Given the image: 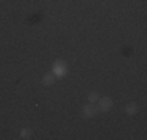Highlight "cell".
<instances>
[{
	"label": "cell",
	"mask_w": 147,
	"mask_h": 140,
	"mask_svg": "<svg viewBox=\"0 0 147 140\" xmlns=\"http://www.w3.org/2000/svg\"><path fill=\"white\" fill-rule=\"evenodd\" d=\"M52 73H53L57 78H63V76L67 75V64L64 61H57L52 67Z\"/></svg>",
	"instance_id": "obj_1"
},
{
	"label": "cell",
	"mask_w": 147,
	"mask_h": 140,
	"mask_svg": "<svg viewBox=\"0 0 147 140\" xmlns=\"http://www.w3.org/2000/svg\"><path fill=\"white\" fill-rule=\"evenodd\" d=\"M97 107H99V112H108L113 107V100H111L110 97H103V98H99V101H97Z\"/></svg>",
	"instance_id": "obj_2"
},
{
	"label": "cell",
	"mask_w": 147,
	"mask_h": 140,
	"mask_svg": "<svg viewBox=\"0 0 147 140\" xmlns=\"http://www.w3.org/2000/svg\"><path fill=\"white\" fill-rule=\"evenodd\" d=\"M97 112H99V107H97L94 103H88L85 107H83V115H85L86 118H92V117H96Z\"/></svg>",
	"instance_id": "obj_3"
},
{
	"label": "cell",
	"mask_w": 147,
	"mask_h": 140,
	"mask_svg": "<svg viewBox=\"0 0 147 140\" xmlns=\"http://www.w3.org/2000/svg\"><path fill=\"white\" fill-rule=\"evenodd\" d=\"M55 79H57V76H55L53 73H45L44 78H42V84L44 86H52V84L55 83Z\"/></svg>",
	"instance_id": "obj_4"
},
{
	"label": "cell",
	"mask_w": 147,
	"mask_h": 140,
	"mask_svg": "<svg viewBox=\"0 0 147 140\" xmlns=\"http://www.w3.org/2000/svg\"><path fill=\"white\" fill-rule=\"evenodd\" d=\"M125 112H127L128 115H135L136 112H138V104L133 103V101H131V103H128L127 106H125Z\"/></svg>",
	"instance_id": "obj_5"
},
{
	"label": "cell",
	"mask_w": 147,
	"mask_h": 140,
	"mask_svg": "<svg viewBox=\"0 0 147 140\" xmlns=\"http://www.w3.org/2000/svg\"><path fill=\"white\" fill-rule=\"evenodd\" d=\"M33 137V131L30 128H24L20 131V139H31Z\"/></svg>",
	"instance_id": "obj_6"
},
{
	"label": "cell",
	"mask_w": 147,
	"mask_h": 140,
	"mask_svg": "<svg viewBox=\"0 0 147 140\" xmlns=\"http://www.w3.org/2000/svg\"><path fill=\"white\" fill-rule=\"evenodd\" d=\"M99 98H100V95H99L97 92H91L89 95H88V101H89V103H94V104H96L97 101H99Z\"/></svg>",
	"instance_id": "obj_7"
}]
</instances>
